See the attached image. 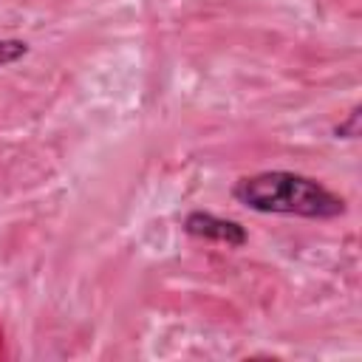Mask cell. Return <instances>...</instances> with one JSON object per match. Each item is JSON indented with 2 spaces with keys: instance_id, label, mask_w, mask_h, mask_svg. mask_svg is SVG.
I'll return each instance as SVG.
<instances>
[{
  "instance_id": "cell-3",
  "label": "cell",
  "mask_w": 362,
  "mask_h": 362,
  "mask_svg": "<svg viewBox=\"0 0 362 362\" xmlns=\"http://www.w3.org/2000/svg\"><path fill=\"white\" fill-rule=\"evenodd\" d=\"M25 54H28V42H25V40H17V37L0 40V68L14 65V62L23 59Z\"/></svg>"
},
{
  "instance_id": "cell-1",
  "label": "cell",
  "mask_w": 362,
  "mask_h": 362,
  "mask_svg": "<svg viewBox=\"0 0 362 362\" xmlns=\"http://www.w3.org/2000/svg\"><path fill=\"white\" fill-rule=\"evenodd\" d=\"M232 198L260 215H294L308 221H331L348 212L342 195L328 189L322 181L291 173V170H263L243 175L232 184Z\"/></svg>"
},
{
  "instance_id": "cell-4",
  "label": "cell",
  "mask_w": 362,
  "mask_h": 362,
  "mask_svg": "<svg viewBox=\"0 0 362 362\" xmlns=\"http://www.w3.org/2000/svg\"><path fill=\"white\" fill-rule=\"evenodd\" d=\"M356 122H359V107H354L351 113H348V122H342L339 127H337V133L339 136H348V139H354L359 130H356Z\"/></svg>"
},
{
  "instance_id": "cell-2",
  "label": "cell",
  "mask_w": 362,
  "mask_h": 362,
  "mask_svg": "<svg viewBox=\"0 0 362 362\" xmlns=\"http://www.w3.org/2000/svg\"><path fill=\"white\" fill-rule=\"evenodd\" d=\"M181 226H184V232H187L189 238L209 240V243H223V246H232V249H240V246L249 240L246 226H240V223L232 221V218H221V215L204 212V209L189 212Z\"/></svg>"
}]
</instances>
